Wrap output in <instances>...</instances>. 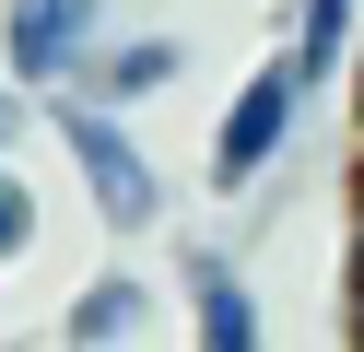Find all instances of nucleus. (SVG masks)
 Segmentation results:
<instances>
[{"mask_svg": "<svg viewBox=\"0 0 364 352\" xmlns=\"http://www.w3.org/2000/svg\"><path fill=\"white\" fill-rule=\"evenodd\" d=\"M48 129H59V153H71V176H82V200H95L106 235H153V223H165V176H153L141 129L118 117V94L59 82L48 94Z\"/></svg>", "mask_w": 364, "mask_h": 352, "instance_id": "1", "label": "nucleus"}, {"mask_svg": "<svg viewBox=\"0 0 364 352\" xmlns=\"http://www.w3.org/2000/svg\"><path fill=\"white\" fill-rule=\"evenodd\" d=\"M306 106H317V82L294 70V47L247 70V82H235V106L212 117V200H247V188H259L270 164L294 153V117H306Z\"/></svg>", "mask_w": 364, "mask_h": 352, "instance_id": "2", "label": "nucleus"}, {"mask_svg": "<svg viewBox=\"0 0 364 352\" xmlns=\"http://www.w3.org/2000/svg\"><path fill=\"white\" fill-rule=\"evenodd\" d=\"M95 47H106V0H0V70L24 94L82 82Z\"/></svg>", "mask_w": 364, "mask_h": 352, "instance_id": "3", "label": "nucleus"}, {"mask_svg": "<svg viewBox=\"0 0 364 352\" xmlns=\"http://www.w3.org/2000/svg\"><path fill=\"white\" fill-rule=\"evenodd\" d=\"M188 341L200 352H259V282L223 247H188Z\"/></svg>", "mask_w": 364, "mask_h": 352, "instance_id": "4", "label": "nucleus"}, {"mask_svg": "<svg viewBox=\"0 0 364 352\" xmlns=\"http://www.w3.org/2000/svg\"><path fill=\"white\" fill-rule=\"evenodd\" d=\"M141 329H153V282L141 270H95L71 294V317H59V341H71V352H129Z\"/></svg>", "mask_w": 364, "mask_h": 352, "instance_id": "5", "label": "nucleus"}, {"mask_svg": "<svg viewBox=\"0 0 364 352\" xmlns=\"http://www.w3.org/2000/svg\"><path fill=\"white\" fill-rule=\"evenodd\" d=\"M176 70H188V47H176V36H106L95 59H82V82H95V94H118V106H129V94H165Z\"/></svg>", "mask_w": 364, "mask_h": 352, "instance_id": "6", "label": "nucleus"}, {"mask_svg": "<svg viewBox=\"0 0 364 352\" xmlns=\"http://www.w3.org/2000/svg\"><path fill=\"white\" fill-rule=\"evenodd\" d=\"M364 47V0H294V70L329 94V70H353Z\"/></svg>", "mask_w": 364, "mask_h": 352, "instance_id": "7", "label": "nucleus"}, {"mask_svg": "<svg viewBox=\"0 0 364 352\" xmlns=\"http://www.w3.org/2000/svg\"><path fill=\"white\" fill-rule=\"evenodd\" d=\"M24 247H36V188L12 176V153H0V270H12Z\"/></svg>", "mask_w": 364, "mask_h": 352, "instance_id": "8", "label": "nucleus"}, {"mask_svg": "<svg viewBox=\"0 0 364 352\" xmlns=\"http://www.w3.org/2000/svg\"><path fill=\"white\" fill-rule=\"evenodd\" d=\"M12 141H24V82L0 70V153H12Z\"/></svg>", "mask_w": 364, "mask_h": 352, "instance_id": "9", "label": "nucleus"}, {"mask_svg": "<svg viewBox=\"0 0 364 352\" xmlns=\"http://www.w3.org/2000/svg\"><path fill=\"white\" fill-rule=\"evenodd\" d=\"M353 282H364V188H353Z\"/></svg>", "mask_w": 364, "mask_h": 352, "instance_id": "10", "label": "nucleus"}, {"mask_svg": "<svg viewBox=\"0 0 364 352\" xmlns=\"http://www.w3.org/2000/svg\"><path fill=\"white\" fill-rule=\"evenodd\" d=\"M353 117H364V47H353Z\"/></svg>", "mask_w": 364, "mask_h": 352, "instance_id": "11", "label": "nucleus"}, {"mask_svg": "<svg viewBox=\"0 0 364 352\" xmlns=\"http://www.w3.org/2000/svg\"><path fill=\"white\" fill-rule=\"evenodd\" d=\"M353 341H364V282H353Z\"/></svg>", "mask_w": 364, "mask_h": 352, "instance_id": "12", "label": "nucleus"}]
</instances>
